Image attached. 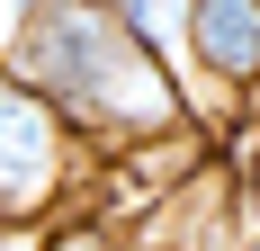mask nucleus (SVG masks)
Listing matches in <instances>:
<instances>
[{
    "instance_id": "obj_3",
    "label": "nucleus",
    "mask_w": 260,
    "mask_h": 251,
    "mask_svg": "<svg viewBox=\"0 0 260 251\" xmlns=\"http://www.w3.org/2000/svg\"><path fill=\"white\" fill-rule=\"evenodd\" d=\"M180 63L198 81H215L224 99H242V90L260 81V0H188Z\"/></svg>"
},
{
    "instance_id": "obj_4",
    "label": "nucleus",
    "mask_w": 260,
    "mask_h": 251,
    "mask_svg": "<svg viewBox=\"0 0 260 251\" xmlns=\"http://www.w3.org/2000/svg\"><path fill=\"white\" fill-rule=\"evenodd\" d=\"M108 18L126 27L135 45H153L161 63H171V72H180V27H188V0H99Z\"/></svg>"
},
{
    "instance_id": "obj_5",
    "label": "nucleus",
    "mask_w": 260,
    "mask_h": 251,
    "mask_svg": "<svg viewBox=\"0 0 260 251\" xmlns=\"http://www.w3.org/2000/svg\"><path fill=\"white\" fill-rule=\"evenodd\" d=\"M36 251H108L99 225H63V233H36Z\"/></svg>"
},
{
    "instance_id": "obj_6",
    "label": "nucleus",
    "mask_w": 260,
    "mask_h": 251,
    "mask_svg": "<svg viewBox=\"0 0 260 251\" xmlns=\"http://www.w3.org/2000/svg\"><path fill=\"white\" fill-rule=\"evenodd\" d=\"M153 251H171V242H153Z\"/></svg>"
},
{
    "instance_id": "obj_2",
    "label": "nucleus",
    "mask_w": 260,
    "mask_h": 251,
    "mask_svg": "<svg viewBox=\"0 0 260 251\" xmlns=\"http://www.w3.org/2000/svg\"><path fill=\"white\" fill-rule=\"evenodd\" d=\"M72 189V135L27 81L0 72V225H36Z\"/></svg>"
},
{
    "instance_id": "obj_1",
    "label": "nucleus",
    "mask_w": 260,
    "mask_h": 251,
    "mask_svg": "<svg viewBox=\"0 0 260 251\" xmlns=\"http://www.w3.org/2000/svg\"><path fill=\"white\" fill-rule=\"evenodd\" d=\"M0 72L27 81L63 117L72 144L81 135H99V144H153V135H188L198 125L180 72L153 45H135L99 0H27L18 27H9Z\"/></svg>"
}]
</instances>
